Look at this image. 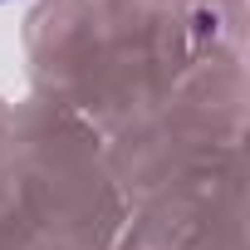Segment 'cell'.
Listing matches in <instances>:
<instances>
[{"mask_svg":"<svg viewBox=\"0 0 250 250\" xmlns=\"http://www.w3.org/2000/svg\"><path fill=\"white\" fill-rule=\"evenodd\" d=\"M0 5H5V0H0Z\"/></svg>","mask_w":250,"mask_h":250,"instance_id":"obj_1","label":"cell"}]
</instances>
